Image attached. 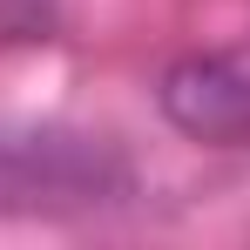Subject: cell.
I'll use <instances>...</instances> for the list:
<instances>
[{
  "mask_svg": "<svg viewBox=\"0 0 250 250\" xmlns=\"http://www.w3.org/2000/svg\"><path fill=\"white\" fill-rule=\"evenodd\" d=\"M163 115L196 142H250V47L176 61L163 75Z\"/></svg>",
  "mask_w": 250,
  "mask_h": 250,
  "instance_id": "1",
  "label": "cell"
}]
</instances>
